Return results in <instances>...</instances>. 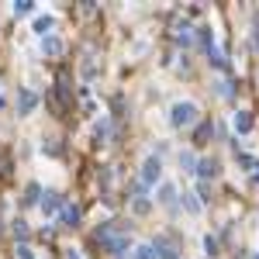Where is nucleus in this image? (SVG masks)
I'll return each instance as SVG.
<instances>
[{"mask_svg": "<svg viewBox=\"0 0 259 259\" xmlns=\"http://www.w3.org/2000/svg\"><path fill=\"white\" fill-rule=\"evenodd\" d=\"M17 259H35V249H31L28 242H21V246H17Z\"/></svg>", "mask_w": 259, "mask_h": 259, "instance_id": "obj_21", "label": "nucleus"}, {"mask_svg": "<svg viewBox=\"0 0 259 259\" xmlns=\"http://www.w3.org/2000/svg\"><path fill=\"white\" fill-rule=\"evenodd\" d=\"M239 166H242V170H249V173H253V166H256V159H253V156H246V152H242V156H239Z\"/></svg>", "mask_w": 259, "mask_h": 259, "instance_id": "obj_23", "label": "nucleus"}, {"mask_svg": "<svg viewBox=\"0 0 259 259\" xmlns=\"http://www.w3.org/2000/svg\"><path fill=\"white\" fill-rule=\"evenodd\" d=\"M176 42H180V45H190V42H194V31H190L187 24H180V28H176Z\"/></svg>", "mask_w": 259, "mask_h": 259, "instance_id": "obj_17", "label": "nucleus"}, {"mask_svg": "<svg viewBox=\"0 0 259 259\" xmlns=\"http://www.w3.org/2000/svg\"><path fill=\"white\" fill-rule=\"evenodd\" d=\"M38 197H42V187H38V183H28V190H24V204H38Z\"/></svg>", "mask_w": 259, "mask_h": 259, "instance_id": "obj_16", "label": "nucleus"}, {"mask_svg": "<svg viewBox=\"0 0 259 259\" xmlns=\"http://www.w3.org/2000/svg\"><path fill=\"white\" fill-rule=\"evenodd\" d=\"M42 52L45 56H63V38H56V35H49V38H42Z\"/></svg>", "mask_w": 259, "mask_h": 259, "instance_id": "obj_8", "label": "nucleus"}, {"mask_svg": "<svg viewBox=\"0 0 259 259\" xmlns=\"http://www.w3.org/2000/svg\"><path fill=\"white\" fill-rule=\"evenodd\" d=\"M256 259H259V256H256Z\"/></svg>", "mask_w": 259, "mask_h": 259, "instance_id": "obj_30", "label": "nucleus"}, {"mask_svg": "<svg viewBox=\"0 0 259 259\" xmlns=\"http://www.w3.org/2000/svg\"><path fill=\"white\" fill-rule=\"evenodd\" d=\"M131 211H135L138 218H145V214L152 211V200H149V194H145L142 187H135V200H131Z\"/></svg>", "mask_w": 259, "mask_h": 259, "instance_id": "obj_5", "label": "nucleus"}, {"mask_svg": "<svg viewBox=\"0 0 259 259\" xmlns=\"http://www.w3.org/2000/svg\"><path fill=\"white\" fill-rule=\"evenodd\" d=\"M35 107H38V97H35V90L21 86V93H17V114H21V118H28V114H35Z\"/></svg>", "mask_w": 259, "mask_h": 259, "instance_id": "obj_4", "label": "nucleus"}, {"mask_svg": "<svg viewBox=\"0 0 259 259\" xmlns=\"http://www.w3.org/2000/svg\"><path fill=\"white\" fill-rule=\"evenodd\" d=\"M207 59H211V63L218 66V69H225V56H221V52H218V49H214V45H211V49H207Z\"/></svg>", "mask_w": 259, "mask_h": 259, "instance_id": "obj_19", "label": "nucleus"}, {"mask_svg": "<svg viewBox=\"0 0 259 259\" xmlns=\"http://www.w3.org/2000/svg\"><path fill=\"white\" fill-rule=\"evenodd\" d=\"M197 176H200V180H214V176H218V163H214V159H200V163H197Z\"/></svg>", "mask_w": 259, "mask_h": 259, "instance_id": "obj_9", "label": "nucleus"}, {"mask_svg": "<svg viewBox=\"0 0 259 259\" xmlns=\"http://www.w3.org/2000/svg\"><path fill=\"white\" fill-rule=\"evenodd\" d=\"M152 249H156V259H176V249H173L166 239H156V246H152Z\"/></svg>", "mask_w": 259, "mask_h": 259, "instance_id": "obj_12", "label": "nucleus"}, {"mask_svg": "<svg viewBox=\"0 0 259 259\" xmlns=\"http://www.w3.org/2000/svg\"><path fill=\"white\" fill-rule=\"evenodd\" d=\"M256 52H259V14H256Z\"/></svg>", "mask_w": 259, "mask_h": 259, "instance_id": "obj_28", "label": "nucleus"}, {"mask_svg": "<svg viewBox=\"0 0 259 259\" xmlns=\"http://www.w3.org/2000/svg\"><path fill=\"white\" fill-rule=\"evenodd\" d=\"M180 163H183L187 170H194V166H197V159H194V156H190V152H180Z\"/></svg>", "mask_w": 259, "mask_h": 259, "instance_id": "obj_25", "label": "nucleus"}, {"mask_svg": "<svg viewBox=\"0 0 259 259\" xmlns=\"http://www.w3.org/2000/svg\"><path fill=\"white\" fill-rule=\"evenodd\" d=\"M232 125H235V131H239V135H249V131H253V114H249V111H239Z\"/></svg>", "mask_w": 259, "mask_h": 259, "instance_id": "obj_10", "label": "nucleus"}, {"mask_svg": "<svg viewBox=\"0 0 259 259\" xmlns=\"http://www.w3.org/2000/svg\"><path fill=\"white\" fill-rule=\"evenodd\" d=\"M66 259H80V249H66Z\"/></svg>", "mask_w": 259, "mask_h": 259, "instance_id": "obj_26", "label": "nucleus"}, {"mask_svg": "<svg viewBox=\"0 0 259 259\" xmlns=\"http://www.w3.org/2000/svg\"><path fill=\"white\" fill-rule=\"evenodd\" d=\"M183 207H187V214H200V200H197V194H183Z\"/></svg>", "mask_w": 259, "mask_h": 259, "instance_id": "obj_15", "label": "nucleus"}, {"mask_svg": "<svg viewBox=\"0 0 259 259\" xmlns=\"http://www.w3.org/2000/svg\"><path fill=\"white\" fill-rule=\"evenodd\" d=\"M135 259H156V249L152 246H135Z\"/></svg>", "mask_w": 259, "mask_h": 259, "instance_id": "obj_18", "label": "nucleus"}, {"mask_svg": "<svg viewBox=\"0 0 259 259\" xmlns=\"http://www.w3.org/2000/svg\"><path fill=\"white\" fill-rule=\"evenodd\" d=\"M159 204H173L176 200V187L173 183H159V197H156Z\"/></svg>", "mask_w": 259, "mask_h": 259, "instance_id": "obj_13", "label": "nucleus"}, {"mask_svg": "<svg viewBox=\"0 0 259 259\" xmlns=\"http://www.w3.org/2000/svg\"><path fill=\"white\" fill-rule=\"evenodd\" d=\"M207 135H211V125H207V121H204V125H200V128H197V145H200V142H207Z\"/></svg>", "mask_w": 259, "mask_h": 259, "instance_id": "obj_24", "label": "nucleus"}, {"mask_svg": "<svg viewBox=\"0 0 259 259\" xmlns=\"http://www.w3.org/2000/svg\"><path fill=\"white\" fill-rule=\"evenodd\" d=\"M170 121H173L176 128H190L197 121V104L194 100H176L173 111H170Z\"/></svg>", "mask_w": 259, "mask_h": 259, "instance_id": "obj_3", "label": "nucleus"}, {"mask_svg": "<svg viewBox=\"0 0 259 259\" xmlns=\"http://www.w3.org/2000/svg\"><path fill=\"white\" fill-rule=\"evenodd\" d=\"M31 10H35V0H17V3H14V14H17V17H28Z\"/></svg>", "mask_w": 259, "mask_h": 259, "instance_id": "obj_14", "label": "nucleus"}, {"mask_svg": "<svg viewBox=\"0 0 259 259\" xmlns=\"http://www.w3.org/2000/svg\"><path fill=\"white\" fill-rule=\"evenodd\" d=\"M0 111H3V97H0Z\"/></svg>", "mask_w": 259, "mask_h": 259, "instance_id": "obj_29", "label": "nucleus"}, {"mask_svg": "<svg viewBox=\"0 0 259 259\" xmlns=\"http://www.w3.org/2000/svg\"><path fill=\"white\" fill-rule=\"evenodd\" d=\"M156 183H163V163H159V156H145V163H142V173H138V187L149 194Z\"/></svg>", "mask_w": 259, "mask_h": 259, "instance_id": "obj_2", "label": "nucleus"}, {"mask_svg": "<svg viewBox=\"0 0 259 259\" xmlns=\"http://www.w3.org/2000/svg\"><path fill=\"white\" fill-rule=\"evenodd\" d=\"M253 183H259V163L253 166Z\"/></svg>", "mask_w": 259, "mask_h": 259, "instance_id": "obj_27", "label": "nucleus"}, {"mask_svg": "<svg viewBox=\"0 0 259 259\" xmlns=\"http://www.w3.org/2000/svg\"><path fill=\"white\" fill-rule=\"evenodd\" d=\"M97 242H100L107 253H114L118 259H125V253H128V246H131V239L118 228V225H100V228H97Z\"/></svg>", "mask_w": 259, "mask_h": 259, "instance_id": "obj_1", "label": "nucleus"}, {"mask_svg": "<svg viewBox=\"0 0 259 259\" xmlns=\"http://www.w3.org/2000/svg\"><path fill=\"white\" fill-rule=\"evenodd\" d=\"M52 24H56V17H52V14H38L31 28H35V35H42V38H49V35H52Z\"/></svg>", "mask_w": 259, "mask_h": 259, "instance_id": "obj_7", "label": "nucleus"}, {"mask_svg": "<svg viewBox=\"0 0 259 259\" xmlns=\"http://www.w3.org/2000/svg\"><path fill=\"white\" fill-rule=\"evenodd\" d=\"M14 235H17L21 242H28V225H24V221H14Z\"/></svg>", "mask_w": 259, "mask_h": 259, "instance_id": "obj_22", "label": "nucleus"}, {"mask_svg": "<svg viewBox=\"0 0 259 259\" xmlns=\"http://www.w3.org/2000/svg\"><path fill=\"white\" fill-rule=\"evenodd\" d=\"M204 249H207V256H218V239L214 235H204Z\"/></svg>", "mask_w": 259, "mask_h": 259, "instance_id": "obj_20", "label": "nucleus"}, {"mask_svg": "<svg viewBox=\"0 0 259 259\" xmlns=\"http://www.w3.org/2000/svg\"><path fill=\"white\" fill-rule=\"evenodd\" d=\"M38 207H42V214H45V218H52V214H59L63 197H59V194H45L42 200H38Z\"/></svg>", "mask_w": 259, "mask_h": 259, "instance_id": "obj_6", "label": "nucleus"}, {"mask_svg": "<svg viewBox=\"0 0 259 259\" xmlns=\"http://www.w3.org/2000/svg\"><path fill=\"white\" fill-rule=\"evenodd\" d=\"M59 218H63V225L73 228V225L80 221V207H76V204H63V207H59Z\"/></svg>", "mask_w": 259, "mask_h": 259, "instance_id": "obj_11", "label": "nucleus"}]
</instances>
